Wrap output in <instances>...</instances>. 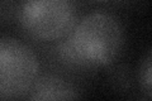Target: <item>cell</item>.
Listing matches in <instances>:
<instances>
[{
  "instance_id": "1",
  "label": "cell",
  "mask_w": 152,
  "mask_h": 101,
  "mask_svg": "<svg viewBox=\"0 0 152 101\" xmlns=\"http://www.w3.org/2000/svg\"><path fill=\"white\" fill-rule=\"evenodd\" d=\"M123 46V27L114 14L93 12L80 18L65 38L64 49L75 63L100 67L112 63Z\"/></svg>"
},
{
  "instance_id": "5",
  "label": "cell",
  "mask_w": 152,
  "mask_h": 101,
  "mask_svg": "<svg viewBox=\"0 0 152 101\" xmlns=\"http://www.w3.org/2000/svg\"><path fill=\"white\" fill-rule=\"evenodd\" d=\"M140 82H141V89L147 96V99H151V90H152V56L151 51L147 52L146 57L143 58L141 63V70H140Z\"/></svg>"
},
{
  "instance_id": "3",
  "label": "cell",
  "mask_w": 152,
  "mask_h": 101,
  "mask_svg": "<svg viewBox=\"0 0 152 101\" xmlns=\"http://www.w3.org/2000/svg\"><path fill=\"white\" fill-rule=\"evenodd\" d=\"M18 20L38 41L65 39L79 20L75 4L67 0H29L19 5Z\"/></svg>"
},
{
  "instance_id": "2",
  "label": "cell",
  "mask_w": 152,
  "mask_h": 101,
  "mask_svg": "<svg viewBox=\"0 0 152 101\" xmlns=\"http://www.w3.org/2000/svg\"><path fill=\"white\" fill-rule=\"evenodd\" d=\"M39 75V60L23 41L0 36V100L29 94Z\"/></svg>"
},
{
  "instance_id": "4",
  "label": "cell",
  "mask_w": 152,
  "mask_h": 101,
  "mask_svg": "<svg viewBox=\"0 0 152 101\" xmlns=\"http://www.w3.org/2000/svg\"><path fill=\"white\" fill-rule=\"evenodd\" d=\"M29 101H74L71 85L58 77L37 80L29 91Z\"/></svg>"
}]
</instances>
